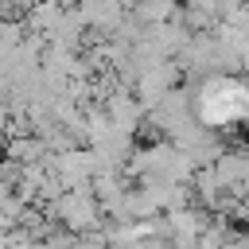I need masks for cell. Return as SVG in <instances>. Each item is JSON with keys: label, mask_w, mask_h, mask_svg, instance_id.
<instances>
[{"label": "cell", "mask_w": 249, "mask_h": 249, "mask_svg": "<svg viewBox=\"0 0 249 249\" xmlns=\"http://www.w3.org/2000/svg\"><path fill=\"white\" fill-rule=\"evenodd\" d=\"M245 105H249L245 86H237V82H230V78L206 82V89H202V113H206V121H230V117L241 113Z\"/></svg>", "instance_id": "obj_1"}]
</instances>
